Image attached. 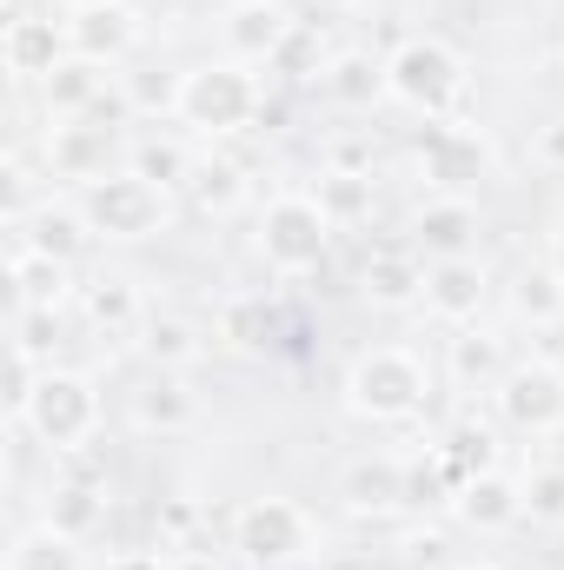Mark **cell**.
Instances as JSON below:
<instances>
[{
  "mask_svg": "<svg viewBox=\"0 0 564 570\" xmlns=\"http://www.w3.org/2000/svg\"><path fill=\"white\" fill-rule=\"evenodd\" d=\"M346 405L372 425H399L425 405V365L399 345H372L366 358H352L346 372Z\"/></svg>",
  "mask_w": 564,
  "mask_h": 570,
  "instance_id": "1",
  "label": "cell"
},
{
  "mask_svg": "<svg viewBox=\"0 0 564 570\" xmlns=\"http://www.w3.org/2000/svg\"><path fill=\"white\" fill-rule=\"evenodd\" d=\"M20 425L33 431L47 451H80L94 425H100V399H94V385L80 379V372H40V385H33V399H27V412H20Z\"/></svg>",
  "mask_w": 564,
  "mask_h": 570,
  "instance_id": "2",
  "label": "cell"
},
{
  "mask_svg": "<svg viewBox=\"0 0 564 570\" xmlns=\"http://www.w3.org/2000/svg\"><path fill=\"white\" fill-rule=\"evenodd\" d=\"M458 87H465V67L445 40H399V53L386 60V94H399L406 107H419L431 120L451 114Z\"/></svg>",
  "mask_w": 564,
  "mask_h": 570,
  "instance_id": "3",
  "label": "cell"
},
{
  "mask_svg": "<svg viewBox=\"0 0 564 570\" xmlns=\"http://www.w3.org/2000/svg\"><path fill=\"white\" fill-rule=\"evenodd\" d=\"M325 239H332V219L312 193H285L260 219V253L273 273H312L325 259Z\"/></svg>",
  "mask_w": 564,
  "mask_h": 570,
  "instance_id": "4",
  "label": "cell"
},
{
  "mask_svg": "<svg viewBox=\"0 0 564 570\" xmlns=\"http://www.w3.org/2000/svg\"><path fill=\"white\" fill-rule=\"evenodd\" d=\"M80 213H87L94 239H146V233H159L166 199H159V186H146L140 173H107V179L80 186Z\"/></svg>",
  "mask_w": 564,
  "mask_h": 570,
  "instance_id": "5",
  "label": "cell"
},
{
  "mask_svg": "<svg viewBox=\"0 0 564 570\" xmlns=\"http://www.w3.org/2000/svg\"><path fill=\"white\" fill-rule=\"evenodd\" d=\"M260 114V87L246 67H193L179 80V120L200 134H233Z\"/></svg>",
  "mask_w": 564,
  "mask_h": 570,
  "instance_id": "6",
  "label": "cell"
},
{
  "mask_svg": "<svg viewBox=\"0 0 564 570\" xmlns=\"http://www.w3.org/2000/svg\"><path fill=\"white\" fill-rule=\"evenodd\" d=\"M305 538H312V524H305V511L285 504V498L246 504L240 524H233V544H240V558H246L253 570H285L299 551H305Z\"/></svg>",
  "mask_w": 564,
  "mask_h": 570,
  "instance_id": "7",
  "label": "cell"
},
{
  "mask_svg": "<svg viewBox=\"0 0 564 570\" xmlns=\"http://www.w3.org/2000/svg\"><path fill=\"white\" fill-rule=\"evenodd\" d=\"M505 419L518 431H558L564 425V379L558 365H512L505 392H498Z\"/></svg>",
  "mask_w": 564,
  "mask_h": 570,
  "instance_id": "8",
  "label": "cell"
},
{
  "mask_svg": "<svg viewBox=\"0 0 564 570\" xmlns=\"http://www.w3.org/2000/svg\"><path fill=\"white\" fill-rule=\"evenodd\" d=\"M0 47H7V67H13L20 80H47V73H54V67H67V53H74L67 27H54V20H33V13H13Z\"/></svg>",
  "mask_w": 564,
  "mask_h": 570,
  "instance_id": "9",
  "label": "cell"
},
{
  "mask_svg": "<svg viewBox=\"0 0 564 570\" xmlns=\"http://www.w3.org/2000/svg\"><path fill=\"white\" fill-rule=\"evenodd\" d=\"M478 305H485V266L478 259H438L425 273V312L431 318L465 325V318H478Z\"/></svg>",
  "mask_w": 564,
  "mask_h": 570,
  "instance_id": "10",
  "label": "cell"
},
{
  "mask_svg": "<svg viewBox=\"0 0 564 570\" xmlns=\"http://www.w3.org/2000/svg\"><path fill=\"white\" fill-rule=\"evenodd\" d=\"M87 239H94V226H87L80 206H33V213L13 219V246H33L47 259H74Z\"/></svg>",
  "mask_w": 564,
  "mask_h": 570,
  "instance_id": "11",
  "label": "cell"
},
{
  "mask_svg": "<svg viewBox=\"0 0 564 570\" xmlns=\"http://www.w3.org/2000/svg\"><path fill=\"white\" fill-rule=\"evenodd\" d=\"M292 27H299V20H285L280 0H240V7L226 13V47H233L240 60H266V67H273V53L285 47Z\"/></svg>",
  "mask_w": 564,
  "mask_h": 570,
  "instance_id": "12",
  "label": "cell"
},
{
  "mask_svg": "<svg viewBox=\"0 0 564 570\" xmlns=\"http://www.w3.org/2000/svg\"><path fill=\"white\" fill-rule=\"evenodd\" d=\"M412 239H419V253H431V266H438V259H471V246H478V213H471L465 199H431L419 219H412Z\"/></svg>",
  "mask_w": 564,
  "mask_h": 570,
  "instance_id": "13",
  "label": "cell"
},
{
  "mask_svg": "<svg viewBox=\"0 0 564 570\" xmlns=\"http://www.w3.org/2000/svg\"><path fill=\"white\" fill-rule=\"evenodd\" d=\"M419 166H425V179H438V186H471L485 173V140L471 127H431L419 140Z\"/></svg>",
  "mask_w": 564,
  "mask_h": 570,
  "instance_id": "14",
  "label": "cell"
},
{
  "mask_svg": "<svg viewBox=\"0 0 564 570\" xmlns=\"http://www.w3.org/2000/svg\"><path fill=\"white\" fill-rule=\"evenodd\" d=\"M458 518L471 524V531H505V524H518L525 518V484H512V478H498V471H485V478H471V484H458Z\"/></svg>",
  "mask_w": 564,
  "mask_h": 570,
  "instance_id": "15",
  "label": "cell"
},
{
  "mask_svg": "<svg viewBox=\"0 0 564 570\" xmlns=\"http://www.w3.org/2000/svg\"><path fill=\"white\" fill-rule=\"evenodd\" d=\"M67 40H74L80 60L107 67V60H120V53L134 47V13H127V7H80V13L67 20Z\"/></svg>",
  "mask_w": 564,
  "mask_h": 570,
  "instance_id": "16",
  "label": "cell"
},
{
  "mask_svg": "<svg viewBox=\"0 0 564 570\" xmlns=\"http://www.w3.org/2000/svg\"><path fill=\"white\" fill-rule=\"evenodd\" d=\"M107 153H114V134L107 127H54V140H47L54 173L60 179H80V186L107 179Z\"/></svg>",
  "mask_w": 564,
  "mask_h": 570,
  "instance_id": "17",
  "label": "cell"
},
{
  "mask_svg": "<svg viewBox=\"0 0 564 570\" xmlns=\"http://www.w3.org/2000/svg\"><path fill=\"white\" fill-rule=\"evenodd\" d=\"M346 504L366 511V518L399 511V504H406V464H392V458H366V464H352V471H346Z\"/></svg>",
  "mask_w": 564,
  "mask_h": 570,
  "instance_id": "18",
  "label": "cell"
},
{
  "mask_svg": "<svg viewBox=\"0 0 564 570\" xmlns=\"http://www.w3.org/2000/svg\"><path fill=\"white\" fill-rule=\"evenodd\" d=\"M7 285H13V312H20V305H60V298H67V259H47V253H33V246H13Z\"/></svg>",
  "mask_w": 564,
  "mask_h": 570,
  "instance_id": "19",
  "label": "cell"
},
{
  "mask_svg": "<svg viewBox=\"0 0 564 570\" xmlns=\"http://www.w3.org/2000/svg\"><path fill=\"white\" fill-rule=\"evenodd\" d=\"M40 94H47V114H54V120H80V114L100 100V67L74 53L67 67H54V73L40 80Z\"/></svg>",
  "mask_w": 564,
  "mask_h": 570,
  "instance_id": "20",
  "label": "cell"
},
{
  "mask_svg": "<svg viewBox=\"0 0 564 570\" xmlns=\"http://www.w3.org/2000/svg\"><path fill=\"white\" fill-rule=\"evenodd\" d=\"M366 298L372 305H412L425 298V273L412 253H379V259H366Z\"/></svg>",
  "mask_w": 564,
  "mask_h": 570,
  "instance_id": "21",
  "label": "cell"
},
{
  "mask_svg": "<svg viewBox=\"0 0 564 570\" xmlns=\"http://www.w3.org/2000/svg\"><path fill=\"white\" fill-rule=\"evenodd\" d=\"M7 570H80V558H74V538H67V531H54V524H33L27 538H13Z\"/></svg>",
  "mask_w": 564,
  "mask_h": 570,
  "instance_id": "22",
  "label": "cell"
},
{
  "mask_svg": "<svg viewBox=\"0 0 564 570\" xmlns=\"http://www.w3.org/2000/svg\"><path fill=\"white\" fill-rule=\"evenodd\" d=\"M312 199L325 206V219H332V226H352V219H366V213H372V173H339V166H332V173L319 179V193H312Z\"/></svg>",
  "mask_w": 564,
  "mask_h": 570,
  "instance_id": "23",
  "label": "cell"
},
{
  "mask_svg": "<svg viewBox=\"0 0 564 570\" xmlns=\"http://www.w3.org/2000/svg\"><path fill=\"white\" fill-rule=\"evenodd\" d=\"M100 511H107V504H100V491H94V484H54V498H47V518H40V524L67 531V538L80 544V538L100 524Z\"/></svg>",
  "mask_w": 564,
  "mask_h": 570,
  "instance_id": "24",
  "label": "cell"
},
{
  "mask_svg": "<svg viewBox=\"0 0 564 570\" xmlns=\"http://www.w3.org/2000/svg\"><path fill=\"white\" fill-rule=\"evenodd\" d=\"M512 312L532 318V325H558L564 318V279L552 273V266L518 273V285H512Z\"/></svg>",
  "mask_w": 564,
  "mask_h": 570,
  "instance_id": "25",
  "label": "cell"
},
{
  "mask_svg": "<svg viewBox=\"0 0 564 570\" xmlns=\"http://www.w3.org/2000/svg\"><path fill=\"white\" fill-rule=\"evenodd\" d=\"M134 412H140V425L146 431H179V425H193V392L179 385V379H153L140 399H134Z\"/></svg>",
  "mask_w": 564,
  "mask_h": 570,
  "instance_id": "26",
  "label": "cell"
},
{
  "mask_svg": "<svg viewBox=\"0 0 564 570\" xmlns=\"http://www.w3.org/2000/svg\"><path fill=\"white\" fill-rule=\"evenodd\" d=\"M127 173H140L146 186H193V159L179 153L173 140H134V166Z\"/></svg>",
  "mask_w": 564,
  "mask_h": 570,
  "instance_id": "27",
  "label": "cell"
},
{
  "mask_svg": "<svg viewBox=\"0 0 564 570\" xmlns=\"http://www.w3.org/2000/svg\"><path fill=\"white\" fill-rule=\"evenodd\" d=\"M431 451L445 458V471H451L458 484L485 478V471H492V458H498V451H492V431H471V425H458L445 444H431Z\"/></svg>",
  "mask_w": 564,
  "mask_h": 570,
  "instance_id": "28",
  "label": "cell"
},
{
  "mask_svg": "<svg viewBox=\"0 0 564 570\" xmlns=\"http://www.w3.org/2000/svg\"><path fill=\"white\" fill-rule=\"evenodd\" d=\"M87 318L100 325V332H127L134 318H140V292L127 279H100L87 285Z\"/></svg>",
  "mask_w": 564,
  "mask_h": 570,
  "instance_id": "29",
  "label": "cell"
},
{
  "mask_svg": "<svg viewBox=\"0 0 564 570\" xmlns=\"http://www.w3.org/2000/svg\"><path fill=\"white\" fill-rule=\"evenodd\" d=\"M325 87H332V100L366 107V100L386 87V67H372L366 53H339V60H332V73H325Z\"/></svg>",
  "mask_w": 564,
  "mask_h": 570,
  "instance_id": "30",
  "label": "cell"
},
{
  "mask_svg": "<svg viewBox=\"0 0 564 570\" xmlns=\"http://www.w3.org/2000/svg\"><path fill=\"white\" fill-rule=\"evenodd\" d=\"M146 358L159 365V372H173V365H186L193 352H200V332L186 325V318H146Z\"/></svg>",
  "mask_w": 564,
  "mask_h": 570,
  "instance_id": "31",
  "label": "cell"
},
{
  "mask_svg": "<svg viewBox=\"0 0 564 570\" xmlns=\"http://www.w3.org/2000/svg\"><path fill=\"white\" fill-rule=\"evenodd\" d=\"M492 372H498V338L458 332V338H451V379H458V385H485Z\"/></svg>",
  "mask_w": 564,
  "mask_h": 570,
  "instance_id": "32",
  "label": "cell"
},
{
  "mask_svg": "<svg viewBox=\"0 0 564 570\" xmlns=\"http://www.w3.org/2000/svg\"><path fill=\"white\" fill-rule=\"evenodd\" d=\"M240 193H246V186H240V166H226V159H220V166H213V159L193 166V199H200V213H226Z\"/></svg>",
  "mask_w": 564,
  "mask_h": 570,
  "instance_id": "33",
  "label": "cell"
},
{
  "mask_svg": "<svg viewBox=\"0 0 564 570\" xmlns=\"http://www.w3.org/2000/svg\"><path fill=\"white\" fill-rule=\"evenodd\" d=\"M445 491L458 498V478L445 471V458L431 451L425 464H406V504H445Z\"/></svg>",
  "mask_w": 564,
  "mask_h": 570,
  "instance_id": "34",
  "label": "cell"
},
{
  "mask_svg": "<svg viewBox=\"0 0 564 570\" xmlns=\"http://www.w3.org/2000/svg\"><path fill=\"white\" fill-rule=\"evenodd\" d=\"M525 518L558 524L564 518V471H532V478H525Z\"/></svg>",
  "mask_w": 564,
  "mask_h": 570,
  "instance_id": "35",
  "label": "cell"
},
{
  "mask_svg": "<svg viewBox=\"0 0 564 570\" xmlns=\"http://www.w3.org/2000/svg\"><path fill=\"white\" fill-rule=\"evenodd\" d=\"M127 100L140 114H179V80H153V73H134L127 80Z\"/></svg>",
  "mask_w": 564,
  "mask_h": 570,
  "instance_id": "36",
  "label": "cell"
},
{
  "mask_svg": "<svg viewBox=\"0 0 564 570\" xmlns=\"http://www.w3.org/2000/svg\"><path fill=\"white\" fill-rule=\"evenodd\" d=\"M273 67H285V73H299V80H305V67H319V33H312L305 20H299V27L285 33V47L273 53Z\"/></svg>",
  "mask_w": 564,
  "mask_h": 570,
  "instance_id": "37",
  "label": "cell"
},
{
  "mask_svg": "<svg viewBox=\"0 0 564 570\" xmlns=\"http://www.w3.org/2000/svg\"><path fill=\"white\" fill-rule=\"evenodd\" d=\"M226 338L246 345V352H260L266 345V305H226Z\"/></svg>",
  "mask_w": 564,
  "mask_h": 570,
  "instance_id": "38",
  "label": "cell"
},
{
  "mask_svg": "<svg viewBox=\"0 0 564 570\" xmlns=\"http://www.w3.org/2000/svg\"><path fill=\"white\" fill-rule=\"evenodd\" d=\"M538 159H545L552 173H564V120H552V127L538 134Z\"/></svg>",
  "mask_w": 564,
  "mask_h": 570,
  "instance_id": "39",
  "label": "cell"
},
{
  "mask_svg": "<svg viewBox=\"0 0 564 570\" xmlns=\"http://www.w3.org/2000/svg\"><path fill=\"white\" fill-rule=\"evenodd\" d=\"M107 570H173V564H166L159 551H120V558H114Z\"/></svg>",
  "mask_w": 564,
  "mask_h": 570,
  "instance_id": "40",
  "label": "cell"
},
{
  "mask_svg": "<svg viewBox=\"0 0 564 570\" xmlns=\"http://www.w3.org/2000/svg\"><path fill=\"white\" fill-rule=\"evenodd\" d=\"M159 518H166V531H173V538H186V531L200 524V511H193V504H166Z\"/></svg>",
  "mask_w": 564,
  "mask_h": 570,
  "instance_id": "41",
  "label": "cell"
},
{
  "mask_svg": "<svg viewBox=\"0 0 564 570\" xmlns=\"http://www.w3.org/2000/svg\"><path fill=\"white\" fill-rule=\"evenodd\" d=\"M552 273H558V279H564V233H558V239H552Z\"/></svg>",
  "mask_w": 564,
  "mask_h": 570,
  "instance_id": "42",
  "label": "cell"
},
{
  "mask_svg": "<svg viewBox=\"0 0 564 570\" xmlns=\"http://www.w3.org/2000/svg\"><path fill=\"white\" fill-rule=\"evenodd\" d=\"M80 7H127V0H74V13H80Z\"/></svg>",
  "mask_w": 564,
  "mask_h": 570,
  "instance_id": "43",
  "label": "cell"
},
{
  "mask_svg": "<svg viewBox=\"0 0 564 570\" xmlns=\"http://www.w3.org/2000/svg\"><path fill=\"white\" fill-rule=\"evenodd\" d=\"M13 13H27V0H7V20H13Z\"/></svg>",
  "mask_w": 564,
  "mask_h": 570,
  "instance_id": "44",
  "label": "cell"
},
{
  "mask_svg": "<svg viewBox=\"0 0 564 570\" xmlns=\"http://www.w3.org/2000/svg\"><path fill=\"white\" fill-rule=\"evenodd\" d=\"M179 570H206V564H200V558H193V564H179Z\"/></svg>",
  "mask_w": 564,
  "mask_h": 570,
  "instance_id": "45",
  "label": "cell"
},
{
  "mask_svg": "<svg viewBox=\"0 0 564 570\" xmlns=\"http://www.w3.org/2000/svg\"><path fill=\"white\" fill-rule=\"evenodd\" d=\"M471 570H492V564H471Z\"/></svg>",
  "mask_w": 564,
  "mask_h": 570,
  "instance_id": "46",
  "label": "cell"
},
{
  "mask_svg": "<svg viewBox=\"0 0 564 570\" xmlns=\"http://www.w3.org/2000/svg\"><path fill=\"white\" fill-rule=\"evenodd\" d=\"M339 7H346V0H339Z\"/></svg>",
  "mask_w": 564,
  "mask_h": 570,
  "instance_id": "47",
  "label": "cell"
}]
</instances>
